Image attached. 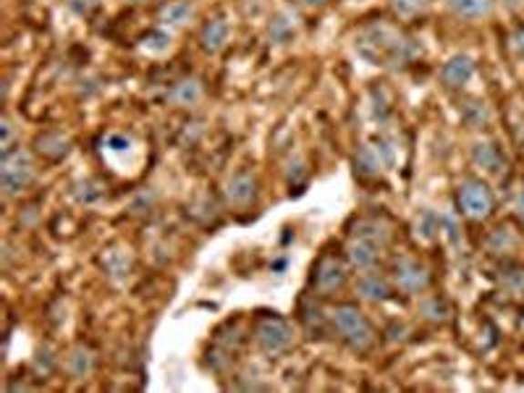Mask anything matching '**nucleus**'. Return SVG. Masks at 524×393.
<instances>
[{
	"mask_svg": "<svg viewBox=\"0 0 524 393\" xmlns=\"http://www.w3.org/2000/svg\"><path fill=\"white\" fill-rule=\"evenodd\" d=\"M380 252H383V247L377 242L367 239V236H359V233H352V239L346 242V260L359 273L375 270L377 263H380Z\"/></svg>",
	"mask_w": 524,
	"mask_h": 393,
	"instance_id": "6e6552de",
	"label": "nucleus"
},
{
	"mask_svg": "<svg viewBox=\"0 0 524 393\" xmlns=\"http://www.w3.org/2000/svg\"><path fill=\"white\" fill-rule=\"evenodd\" d=\"M202 82L200 79H181L168 89V100L179 108H189V105H197L202 100Z\"/></svg>",
	"mask_w": 524,
	"mask_h": 393,
	"instance_id": "f3484780",
	"label": "nucleus"
},
{
	"mask_svg": "<svg viewBox=\"0 0 524 393\" xmlns=\"http://www.w3.org/2000/svg\"><path fill=\"white\" fill-rule=\"evenodd\" d=\"M511 11H519V8H524V0H503Z\"/></svg>",
	"mask_w": 524,
	"mask_h": 393,
	"instance_id": "2f4dec72",
	"label": "nucleus"
},
{
	"mask_svg": "<svg viewBox=\"0 0 524 393\" xmlns=\"http://www.w3.org/2000/svg\"><path fill=\"white\" fill-rule=\"evenodd\" d=\"M354 166L362 176H377V173H380V158H377V150H373V147H362V150H359V155H356Z\"/></svg>",
	"mask_w": 524,
	"mask_h": 393,
	"instance_id": "5701e85b",
	"label": "nucleus"
},
{
	"mask_svg": "<svg viewBox=\"0 0 524 393\" xmlns=\"http://www.w3.org/2000/svg\"><path fill=\"white\" fill-rule=\"evenodd\" d=\"M356 50L362 58L373 61L377 66H404L417 56V45L406 40L404 35H398L396 29L377 24L367 26L359 37H356Z\"/></svg>",
	"mask_w": 524,
	"mask_h": 393,
	"instance_id": "f257e3e1",
	"label": "nucleus"
},
{
	"mask_svg": "<svg viewBox=\"0 0 524 393\" xmlns=\"http://www.w3.org/2000/svg\"><path fill=\"white\" fill-rule=\"evenodd\" d=\"M475 77V61L469 56H451L440 68V82L446 89H464Z\"/></svg>",
	"mask_w": 524,
	"mask_h": 393,
	"instance_id": "9b49d317",
	"label": "nucleus"
},
{
	"mask_svg": "<svg viewBox=\"0 0 524 393\" xmlns=\"http://www.w3.org/2000/svg\"><path fill=\"white\" fill-rule=\"evenodd\" d=\"M95 367H98V357L84 344H77L63 359V370L71 380H87L89 375L95 373Z\"/></svg>",
	"mask_w": 524,
	"mask_h": 393,
	"instance_id": "f8f14e48",
	"label": "nucleus"
},
{
	"mask_svg": "<svg viewBox=\"0 0 524 393\" xmlns=\"http://www.w3.org/2000/svg\"><path fill=\"white\" fill-rule=\"evenodd\" d=\"M66 8L77 16H89L92 11L100 8V0H66Z\"/></svg>",
	"mask_w": 524,
	"mask_h": 393,
	"instance_id": "cd10ccee",
	"label": "nucleus"
},
{
	"mask_svg": "<svg viewBox=\"0 0 524 393\" xmlns=\"http://www.w3.org/2000/svg\"><path fill=\"white\" fill-rule=\"evenodd\" d=\"M103 265L113 278H124V275H128V270H131V254H128V249H126V252H113V249L105 252Z\"/></svg>",
	"mask_w": 524,
	"mask_h": 393,
	"instance_id": "4be33fe9",
	"label": "nucleus"
},
{
	"mask_svg": "<svg viewBox=\"0 0 524 393\" xmlns=\"http://www.w3.org/2000/svg\"><path fill=\"white\" fill-rule=\"evenodd\" d=\"M461 119L472 126V129H480V126L488 124V119H490V113H488V105L480 103V100H472V103H467L464 105V110H461Z\"/></svg>",
	"mask_w": 524,
	"mask_h": 393,
	"instance_id": "b1692460",
	"label": "nucleus"
},
{
	"mask_svg": "<svg viewBox=\"0 0 524 393\" xmlns=\"http://www.w3.org/2000/svg\"><path fill=\"white\" fill-rule=\"evenodd\" d=\"M142 47H145L147 53H152V56H160V53H166L168 47H170V35L163 32V29H152V32H147L145 37H142Z\"/></svg>",
	"mask_w": 524,
	"mask_h": 393,
	"instance_id": "393cba45",
	"label": "nucleus"
},
{
	"mask_svg": "<svg viewBox=\"0 0 524 393\" xmlns=\"http://www.w3.org/2000/svg\"><path fill=\"white\" fill-rule=\"evenodd\" d=\"M226 197L233 207H247L257 200V179L241 171L236 176H231L229 187H226Z\"/></svg>",
	"mask_w": 524,
	"mask_h": 393,
	"instance_id": "4468645a",
	"label": "nucleus"
},
{
	"mask_svg": "<svg viewBox=\"0 0 524 393\" xmlns=\"http://www.w3.org/2000/svg\"><path fill=\"white\" fill-rule=\"evenodd\" d=\"M37 176L35 158L26 150H14L8 155H3L0 160V189L5 197H16L24 189L32 187Z\"/></svg>",
	"mask_w": 524,
	"mask_h": 393,
	"instance_id": "20e7f679",
	"label": "nucleus"
},
{
	"mask_svg": "<svg viewBox=\"0 0 524 393\" xmlns=\"http://www.w3.org/2000/svg\"><path fill=\"white\" fill-rule=\"evenodd\" d=\"M509 42H511V50H514L519 58H524V26H519V29L511 35V40Z\"/></svg>",
	"mask_w": 524,
	"mask_h": 393,
	"instance_id": "c756f323",
	"label": "nucleus"
},
{
	"mask_svg": "<svg viewBox=\"0 0 524 393\" xmlns=\"http://www.w3.org/2000/svg\"><path fill=\"white\" fill-rule=\"evenodd\" d=\"M391 5L401 19H412L427 8V0H391Z\"/></svg>",
	"mask_w": 524,
	"mask_h": 393,
	"instance_id": "bb28decb",
	"label": "nucleus"
},
{
	"mask_svg": "<svg viewBox=\"0 0 524 393\" xmlns=\"http://www.w3.org/2000/svg\"><path fill=\"white\" fill-rule=\"evenodd\" d=\"M293 326L281 315H262L254 323V344L268 357H281L293 346Z\"/></svg>",
	"mask_w": 524,
	"mask_h": 393,
	"instance_id": "7ed1b4c3",
	"label": "nucleus"
},
{
	"mask_svg": "<svg viewBox=\"0 0 524 393\" xmlns=\"http://www.w3.org/2000/svg\"><path fill=\"white\" fill-rule=\"evenodd\" d=\"M344 284H346V265L331 252L320 254V260L313 268V278H310V286H313L314 294L317 296H334L344 289Z\"/></svg>",
	"mask_w": 524,
	"mask_h": 393,
	"instance_id": "0eeeda50",
	"label": "nucleus"
},
{
	"mask_svg": "<svg viewBox=\"0 0 524 393\" xmlns=\"http://www.w3.org/2000/svg\"><path fill=\"white\" fill-rule=\"evenodd\" d=\"M334 331L338 333V338L356 354H367L377 341L375 326L370 323V317L365 312L354 307V305H338L328 315Z\"/></svg>",
	"mask_w": 524,
	"mask_h": 393,
	"instance_id": "f03ea898",
	"label": "nucleus"
},
{
	"mask_svg": "<svg viewBox=\"0 0 524 393\" xmlns=\"http://www.w3.org/2000/svg\"><path fill=\"white\" fill-rule=\"evenodd\" d=\"M391 281L401 294H409V296H419L430 289L433 284V273L425 263H419L415 257H396L394 260V268H391Z\"/></svg>",
	"mask_w": 524,
	"mask_h": 393,
	"instance_id": "423d86ee",
	"label": "nucleus"
},
{
	"mask_svg": "<svg viewBox=\"0 0 524 393\" xmlns=\"http://www.w3.org/2000/svg\"><path fill=\"white\" fill-rule=\"evenodd\" d=\"M194 16V3L191 0H168L160 8V24H166L170 29H181L187 26Z\"/></svg>",
	"mask_w": 524,
	"mask_h": 393,
	"instance_id": "dca6fc26",
	"label": "nucleus"
},
{
	"mask_svg": "<svg viewBox=\"0 0 524 393\" xmlns=\"http://www.w3.org/2000/svg\"><path fill=\"white\" fill-rule=\"evenodd\" d=\"M457 207L467 221H488L496 210V194L482 179H464L457 187Z\"/></svg>",
	"mask_w": 524,
	"mask_h": 393,
	"instance_id": "39448f33",
	"label": "nucleus"
},
{
	"mask_svg": "<svg viewBox=\"0 0 524 393\" xmlns=\"http://www.w3.org/2000/svg\"><path fill=\"white\" fill-rule=\"evenodd\" d=\"M417 310L427 323H436V326H443V323L451 320V307H448V302H446L443 296H438V294H425V296L419 299Z\"/></svg>",
	"mask_w": 524,
	"mask_h": 393,
	"instance_id": "a211bd4d",
	"label": "nucleus"
},
{
	"mask_svg": "<svg viewBox=\"0 0 524 393\" xmlns=\"http://www.w3.org/2000/svg\"><path fill=\"white\" fill-rule=\"evenodd\" d=\"M352 233L367 236V239L377 242L383 249L388 247V242H391V228H388L385 221H380V218H362V221H356V226Z\"/></svg>",
	"mask_w": 524,
	"mask_h": 393,
	"instance_id": "aec40b11",
	"label": "nucleus"
},
{
	"mask_svg": "<svg viewBox=\"0 0 524 393\" xmlns=\"http://www.w3.org/2000/svg\"><path fill=\"white\" fill-rule=\"evenodd\" d=\"M229 37H231V26L223 16H212V19H208L205 21V26H202V32H200L202 50L210 53V56H218V53L229 45Z\"/></svg>",
	"mask_w": 524,
	"mask_h": 393,
	"instance_id": "ddd939ff",
	"label": "nucleus"
},
{
	"mask_svg": "<svg viewBox=\"0 0 524 393\" xmlns=\"http://www.w3.org/2000/svg\"><path fill=\"white\" fill-rule=\"evenodd\" d=\"M490 239H498V244H488L490 252H496V254H506V252H511V249L519 244V236L517 233H511V228H496L493 233H490Z\"/></svg>",
	"mask_w": 524,
	"mask_h": 393,
	"instance_id": "a878e982",
	"label": "nucleus"
},
{
	"mask_svg": "<svg viewBox=\"0 0 524 393\" xmlns=\"http://www.w3.org/2000/svg\"><path fill=\"white\" fill-rule=\"evenodd\" d=\"M514 212H517V218L524 223V187L517 191V200H514Z\"/></svg>",
	"mask_w": 524,
	"mask_h": 393,
	"instance_id": "7c9ffc66",
	"label": "nucleus"
},
{
	"mask_svg": "<svg viewBox=\"0 0 524 393\" xmlns=\"http://www.w3.org/2000/svg\"><path fill=\"white\" fill-rule=\"evenodd\" d=\"M0 152L3 155H8V152H14V124L8 121V119H3V124H0Z\"/></svg>",
	"mask_w": 524,
	"mask_h": 393,
	"instance_id": "c85d7f7f",
	"label": "nucleus"
},
{
	"mask_svg": "<svg viewBox=\"0 0 524 393\" xmlns=\"http://www.w3.org/2000/svg\"><path fill=\"white\" fill-rule=\"evenodd\" d=\"M37 152L45 155V158H50V160H61L68 155V150H71V140L61 134V131H45L42 137H37Z\"/></svg>",
	"mask_w": 524,
	"mask_h": 393,
	"instance_id": "6ab92c4d",
	"label": "nucleus"
},
{
	"mask_svg": "<svg viewBox=\"0 0 524 393\" xmlns=\"http://www.w3.org/2000/svg\"><path fill=\"white\" fill-rule=\"evenodd\" d=\"M354 3H362V0H354Z\"/></svg>",
	"mask_w": 524,
	"mask_h": 393,
	"instance_id": "72a5a7b5",
	"label": "nucleus"
},
{
	"mask_svg": "<svg viewBox=\"0 0 524 393\" xmlns=\"http://www.w3.org/2000/svg\"><path fill=\"white\" fill-rule=\"evenodd\" d=\"M446 5L451 8L454 16L464 21L488 19L496 11V0H446Z\"/></svg>",
	"mask_w": 524,
	"mask_h": 393,
	"instance_id": "2eb2a0df",
	"label": "nucleus"
},
{
	"mask_svg": "<svg viewBox=\"0 0 524 393\" xmlns=\"http://www.w3.org/2000/svg\"><path fill=\"white\" fill-rule=\"evenodd\" d=\"M268 35L275 45H286L296 37V19H292L289 14H278L268 26Z\"/></svg>",
	"mask_w": 524,
	"mask_h": 393,
	"instance_id": "412c9836",
	"label": "nucleus"
},
{
	"mask_svg": "<svg viewBox=\"0 0 524 393\" xmlns=\"http://www.w3.org/2000/svg\"><path fill=\"white\" fill-rule=\"evenodd\" d=\"M356 296L370 305H383L394 296V281H388L375 270H365L356 278Z\"/></svg>",
	"mask_w": 524,
	"mask_h": 393,
	"instance_id": "1a4fd4ad",
	"label": "nucleus"
},
{
	"mask_svg": "<svg viewBox=\"0 0 524 393\" xmlns=\"http://www.w3.org/2000/svg\"><path fill=\"white\" fill-rule=\"evenodd\" d=\"M472 166L482 171L485 176H503L506 173V155L493 140H480L472 145Z\"/></svg>",
	"mask_w": 524,
	"mask_h": 393,
	"instance_id": "9d476101",
	"label": "nucleus"
},
{
	"mask_svg": "<svg viewBox=\"0 0 524 393\" xmlns=\"http://www.w3.org/2000/svg\"><path fill=\"white\" fill-rule=\"evenodd\" d=\"M131 3H145V0H131Z\"/></svg>",
	"mask_w": 524,
	"mask_h": 393,
	"instance_id": "473e14b6",
	"label": "nucleus"
}]
</instances>
